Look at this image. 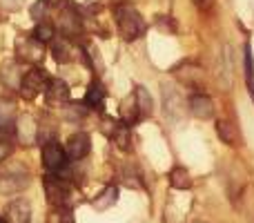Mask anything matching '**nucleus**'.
Listing matches in <instances>:
<instances>
[{
    "label": "nucleus",
    "instance_id": "1",
    "mask_svg": "<svg viewBox=\"0 0 254 223\" xmlns=\"http://www.w3.org/2000/svg\"><path fill=\"white\" fill-rule=\"evenodd\" d=\"M116 16V25H119V31L125 40H136L145 34V20L138 11H136L131 4L119 2L114 9Z\"/></svg>",
    "mask_w": 254,
    "mask_h": 223
},
{
    "label": "nucleus",
    "instance_id": "2",
    "mask_svg": "<svg viewBox=\"0 0 254 223\" xmlns=\"http://www.w3.org/2000/svg\"><path fill=\"white\" fill-rule=\"evenodd\" d=\"M45 185V194H47V201L52 203L54 208H65L71 199V188L67 183V179L58 174H49L43 179Z\"/></svg>",
    "mask_w": 254,
    "mask_h": 223
},
{
    "label": "nucleus",
    "instance_id": "3",
    "mask_svg": "<svg viewBox=\"0 0 254 223\" xmlns=\"http://www.w3.org/2000/svg\"><path fill=\"white\" fill-rule=\"evenodd\" d=\"M16 54H18V61L29 63V65H40L45 58V45L40 40H36L34 36H18Z\"/></svg>",
    "mask_w": 254,
    "mask_h": 223
},
{
    "label": "nucleus",
    "instance_id": "4",
    "mask_svg": "<svg viewBox=\"0 0 254 223\" xmlns=\"http://www.w3.org/2000/svg\"><path fill=\"white\" fill-rule=\"evenodd\" d=\"M45 85H47V78H45V72L34 67V70H27L22 74V80H20V96L25 101H34L38 94L45 92Z\"/></svg>",
    "mask_w": 254,
    "mask_h": 223
},
{
    "label": "nucleus",
    "instance_id": "5",
    "mask_svg": "<svg viewBox=\"0 0 254 223\" xmlns=\"http://www.w3.org/2000/svg\"><path fill=\"white\" fill-rule=\"evenodd\" d=\"M43 165L52 174H58V172H63L67 167V154L56 141L43 143Z\"/></svg>",
    "mask_w": 254,
    "mask_h": 223
},
{
    "label": "nucleus",
    "instance_id": "6",
    "mask_svg": "<svg viewBox=\"0 0 254 223\" xmlns=\"http://www.w3.org/2000/svg\"><path fill=\"white\" fill-rule=\"evenodd\" d=\"M69 85L63 78H49L45 85V101L49 107H63L69 101Z\"/></svg>",
    "mask_w": 254,
    "mask_h": 223
},
{
    "label": "nucleus",
    "instance_id": "7",
    "mask_svg": "<svg viewBox=\"0 0 254 223\" xmlns=\"http://www.w3.org/2000/svg\"><path fill=\"white\" fill-rule=\"evenodd\" d=\"M89 149H92V141H89V136L85 134V132H76V134H71L69 139H67L65 154L71 161H83L89 154Z\"/></svg>",
    "mask_w": 254,
    "mask_h": 223
},
{
    "label": "nucleus",
    "instance_id": "8",
    "mask_svg": "<svg viewBox=\"0 0 254 223\" xmlns=\"http://www.w3.org/2000/svg\"><path fill=\"white\" fill-rule=\"evenodd\" d=\"M13 132H16L18 141L25 145H34L38 141V125H36L34 116H29V114H22V116L16 118Z\"/></svg>",
    "mask_w": 254,
    "mask_h": 223
},
{
    "label": "nucleus",
    "instance_id": "9",
    "mask_svg": "<svg viewBox=\"0 0 254 223\" xmlns=\"http://www.w3.org/2000/svg\"><path fill=\"white\" fill-rule=\"evenodd\" d=\"M58 27H61L65 38L74 40V38H78L80 31H83V20H80V16L76 13V9H63L61 18H58Z\"/></svg>",
    "mask_w": 254,
    "mask_h": 223
},
{
    "label": "nucleus",
    "instance_id": "10",
    "mask_svg": "<svg viewBox=\"0 0 254 223\" xmlns=\"http://www.w3.org/2000/svg\"><path fill=\"white\" fill-rule=\"evenodd\" d=\"M174 76L183 80L188 87L203 89V70L198 65H194V63H181V65H176Z\"/></svg>",
    "mask_w": 254,
    "mask_h": 223
},
{
    "label": "nucleus",
    "instance_id": "11",
    "mask_svg": "<svg viewBox=\"0 0 254 223\" xmlns=\"http://www.w3.org/2000/svg\"><path fill=\"white\" fill-rule=\"evenodd\" d=\"M49 45H52V54L58 63H71L76 58V54H78L74 43L69 38H65V36H54V40Z\"/></svg>",
    "mask_w": 254,
    "mask_h": 223
},
{
    "label": "nucleus",
    "instance_id": "12",
    "mask_svg": "<svg viewBox=\"0 0 254 223\" xmlns=\"http://www.w3.org/2000/svg\"><path fill=\"white\" fill-rule=\"evenodd\" d=\"M190 112L201 121H210L214 116V103L205 94H194V96H190Z\"/></svg>",
    "mask_w": 254,
    "mask_h": 223
},
{
    "label": "nucleus",
    "instance_id": "13",
    "mask_svg": "<svg viewBox=\"0 0 254 223\" xmlns=\"http://www.w3.org/2000/svg\"><path fill=\"white\" fill-rule=\"evenodd\" d=\"M31 219V206L25 199H16L7 206V217L4 223H29Z\"/></svg>",
    "mask_w": 254,
    "mask_h": 223
},
{
    "label": "nucleus",
    "instance_id": "14",
    "mask_svg": "<svg viewBox=\"0 0 254 223\" xmlns=\"http://www.w3.org/2000/svg\"><path fill=\"white\" fill-rule=\"evenodd\" d=\"M22 74H25V72H22L20 63H16V61H7V63H2V67H0V80H2L9 89L20 87Z\"/></svg>",
    "mask_w": 254,
    "mask_h": 223
},
{
    "label": "nucleus",
    "instance_id": "15",
    "mask_svg": "<svg viewBox=\"0 0 254 223\" xmlns=\"http://www.w3.org/2000/svg\"><path fill=\"white\" fill-rule=\"evenodd\" d=\"M16 125V103L7 96H0V134H7Z\"/></svg>",
    "mask_w": 254,
    "mask_h": 223
},
{
    "label": "nucleus",
    "instance_id": "16",
    "mask_svg": "<svg viewBox=\"0 0 254 223\" xmlns=\"http://www.w3.org/2000/svg\"><path fill=\"white\" fill-rule=\"evenodd\" d=\"M27 185H29V176L27 174H13V172H9V174H4L0 179V194H18Z\"/></svg>",
    "mask_w": 254,
    "mask_h": 223
},
{
    "label": "nucleus",
    "instance_id": "17",
    "mask_svg": "<svg viewBox=\"0 0 254 223\" xmlns=\"http://www.w3.org/2000/svg\"><path fill=\"white\" fill-rule=\"evenodd\" d=\"M216 134L228 145H239V141H241V134H239L237 125H234L232 121H228V118H219V121H216Z\"/></svg>",
    "mask_w": 254,
    "mask_h": 223
},
{
    "label": "nucleus",
    "instance_id": "18",
    "mask_svg": "<svg viewBox=\"0 0 254 223\" xmlns=\"http://www.w3.org/2000/svg\"><path fill=\"white\" fill-rule=\"evenodd\" d=\"M116 201H119V188H116V185H107V188L92 201V206H94V210L105 212V210H110L112 206H116Z\"/></svg>",
    "mask_w": 254,
    "mask_h": 223
},
{
    "label": "nucleus",
    "instance_id": "19",
    "mask_svg": "<svg viewBox=\"0 0 254 223\" xmlns=\"http://www.w3.org/2000/svg\"><path fill=\"white\" fill-rule=\"evenodd\" d=\"M134 98H136V107H138V118L152 116L154 103H152V96H149V92L143 87V85H138V87L134 89Z\"/></svg>",
    "mask_w": 254,
    "mask_h": 223
},
{
    "label": "nucleus",
    "instance_id": "20",
    "mask_svg": "<svg viewBox=\"0 0 254 223\" xmlns=\"http://www.w3.org/2000/svg\"><path fill=\"white\" fill-rule=\"evenodd\" d=\"M105 85L101 83V80H94L92 85H89L87 94H85V105L87 107H94V110H98V107H103V101H105Z\"/></svg>",
    "mask_w": 254,
    "mask_h": 223
},
{
    "label": "nucleus",
    "instance_id": "21",
    "mask_svg": "<svg viewBox=\"0 0 254 223\" xmlns=\"http://www.w3.org/2000/svg\"><path fill=\"white\" fill-rule=\"evenodd\" d=\"M163 96H165V110H167V116H179L183 112V98L179 96L174 87H163Z\"/></svg>",
    "mask_w": 254,
    "mask_h": 223
},
{
    "label": "nucleus",
    "instance_id": "22",
    "mask_svg": "<svg viewBox=\"0 0 254 223\" xmlns=\"http://www.w3.org/2000/svg\"><path fill=\"white\" fill-rule=\"evenodd\" d=\"M112 141L116 143V148L119 149L127 152V149L131 148V130H129V125L123 123V121L116 123V130H114V134H112Z\"/></svg>",
    "mask_w": 254,
    "mask_h": 223
},
{
    "label": "nucleus",
    "instance_id": "23",
    "mask_svg": "<svg viewBox=\"0 0 254 223\" xmlns=\"http://www.w3.org/2000/svg\"><path fill=\"white\" fill-rule=\"evenodd\" d=\"M121 121L127 123V125H131L134 121H138V107H136L134 92H131L129 96H125L123 103H121Z\"/></svg>",
    "mask_w": 254,
    "mask_h": 223
},
{
    "label": "nucleus",
    "instance_id": "24",
    "mask_svg": "<svg viewBox=\"0 0 254 223\" xmlns=\"http://www.w3.org/2000/svg\"><path fill=\"white\" fill-rule=\"evenodd\" d=\"M170 185L174 190H190L192 188V176L185 167H174L170 172Z\"/></svg>",
    "mask_w": 254,
    "mask_h": 223
},
{
    "label": "nucleus",
    "instance_id": "25",
    "mask_svg": "<svg viewBox=\"0 0 254 223\" xmlns=\"http://www.w3.org/2000/svg\"><path fill=\"white\" fill-rule=\"evenodd\" d=\"M34 36L36 40H40L43 45H49L54 40V36H56V27L52 25V22H47V20H40L38 25L34 27Z\"/></svg>",
    "mask_w": 254,
    "mask_h": 223
},
{
    "label": "nucleus",
    "instance_id": "26",
    "mask_svg": "<svg viewBox=\"0 0 254 223\" xmlns=\"http://www.w3.org/2000/svg\"><path fill=\"white\" fill-rule=\"evenodd\" d=\"M243 67H246L248 89H250V94H252V98H254V58H252L250 43H246V47H243Z\"/></svg>",
    "mask_w": 254,
    "mask_h": 223
},
{
    "label": "nucleus",
    "instance_id": "27",
    "mask_svg": "<svg viewBox=\"0 0 254 223\" xmlns=\"http://www.w3.org/2000/svg\"><path fill=\"white\" fill-rule=\"evenodd\" d=\"M89 107L87 105H80V103H71V105H65V118L67 121H80V118H85V114H87Z\"/></svg>",
    "mask_w": 254,
    "mask_h": 223
},
{
    "label": "nucleus",
    "instance_id": "28",
    "mask_svg": "<svg viewBox=\"0 0 254 223\" xmlns=\"http://www.w3.org/2000/svg\"><path fill=\"white\" fill-rule=\"evenodd\" d=\"M49 223H74V215H71L69 208H56V212L52 215Z\"/></svg>",
    "mask_w": 254,
    "mask_h": 223
},
{
    "label": "nucleus",
    "instance_id": "29",
    "mask_svg": "<svg viewBox=\"0 0 254 223\" xmlns=\"http://www.w3.org/2000/svg\"><path fill=\"white\" fill-rule=\"evenodd\" d=\"M29 11H31V18H34V20H43L45 11H47V2H45V0H38L36 4H31Z\"/></svg>",
    "mask_w": 254,
    "mask_h": 223
},
{
    "label": "nucleus",
    "instance_id": "30",
    "mask_svg": "<svg viewBox=\"0 0 254 223\" xmlns=\"http://www.w3.org/2000/svg\"><path fill=\"white\" fill-rule=\"evenodd\" d=\"M116 123H119V121H116V118H112V116H105V118H103V123H101L103 134L112 139V134H114V130H116Z\"/></svg>",
    "mask_w": 254,
    "mask_h": 223
},
{
    "label": "nucleus",
    "instance_id": "31",
    "mask_svg": "<svg viewBox=\"0 0 254 223\" xmlns=\"http://www.w3.org/2000/svg\"><path fill=\"white\" fill-rule=\"evenodd\" d=\"M11 149H13V148H11V143H9L7 139H0V163H2L4 158L11 154Z\"/></svg>",
    "mask_w": 254,
    "mask_h": 223
},
{
    "label": "nucleus",
    "instance_id": "32",
    "mask_svg": "<svg viewBox=\"0 0 254 223\" xmlns=\"http://www.w3.org/2000/svg\"><path fill=\"white\" fill-rule=\"evenodd\" d=\"M20 2H22V0H0V7L11 9V11H13V9L20 7Z\"/></svg>",
    "mask_w": 254,
    "mask_h": 223
},
{
    "label": "nucleus",
    "instance_id": "33",
    "mask_svg": "<svg viewBox=\"0 0 254 223\" xmlns=\"http://www.w3.org/2000/svg\"><path fill=\"white\" fill-rule=\"evenodd\" d=\"M194 4H196L201 11H205V9H210L212 4H214V0H194Z\"/></svg>",
    "mask_w": 254,
    "mask_h": 223
},
{
    "label": "nucleus",
    "instance_id": "34",
    "mask_svg": "<svg viewBox=\"0 0 254 223\" xmlns=\"http://www.w3.org/2000/svg\"><path fill=\"white\" fill-rule=\"evenodd\" d=\"M45 2H47V7H61L65 0H45Z\"/></svg>",
    "mask_w": 254,
    "mask_h": 223
},
{
    "label": "nucleus",
    "instance_id": "35",
    "mask_svg": "<svg viewBox=\"0 0 254 223\" xmlns=\"http://www.w3.org/2000/svg\"><path fill=\"white\" fill-rule=\"evenodd\" d=\"M0 223H4V219H2V217H0Z\"/></svg>",
    "mask_w": 254,
    "mask_h": 223
},
{
    "label": "nucleus",
    "instance_id": "36",
    "mask_svg": "<svg viewBox=\"0 0 254 223\" xmlns=\"http://www.w3.org/2000/svg\"><path fill=\"white\" fill-rule=\"evenodd\" d=\"M198 223H203V221H198Z\"/></svg>",
    "mask_w": 254,
    "mask_h": 223
}]
</instances>
